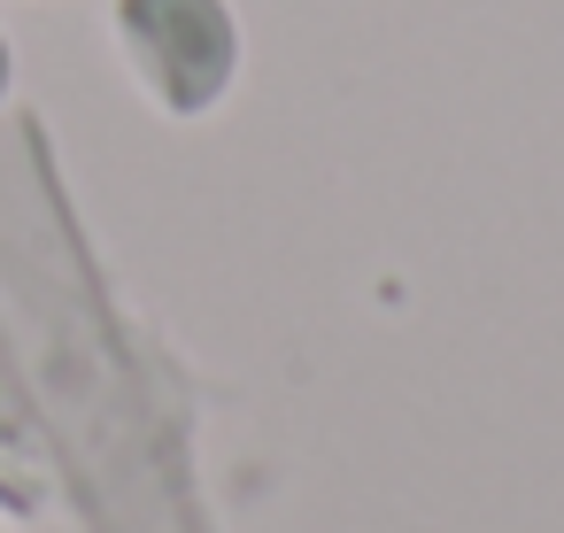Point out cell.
<instances>
[{"label": "cell", "mask_w": 564, "mask_h": 533, "mask_svg": "<svg viewBox=\"0 0 564 533\" xmlns=\"http://www.w3.org/2000/svg\"><path fill=\"white\" fill-rule=\"evenodd\" d=\"M124 32H132L148 78L178 109L217 101V86L232 70V24L217 0H124Z\"/></svg>", "instance_id": "1"}, {"label": "cell", "mask_w": 564, "mask_h": 533, "mask_svg": "<svg viewBox=\"0 0 564 533\" xmlns=\"http://www.w3.org/2000/svg\"><path fill=\"white\" fill-rule=\"evenodd\" d=\"M0 86H9V47H0Z\"/></svg>", "instance_id": "2"}]
</instances>
